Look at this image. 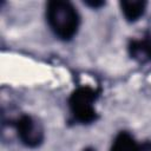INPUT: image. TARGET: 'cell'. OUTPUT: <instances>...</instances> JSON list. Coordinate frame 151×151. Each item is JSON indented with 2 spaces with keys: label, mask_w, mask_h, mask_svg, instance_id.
Listing matches in <instances>:
<instances>
[{
  "label": "cell",
  "mask_w": 151,
  "mask_h": 151,
  "mask_svg": "<svg viewBox=\"0 0 151 151\" xmlns=\"http://www.w3.org/2000/svg\"><path fill=\"white\" fill-rule=\"evenodd\" d=\"M46 22L54 34L61 41H71L79 32L81 17L77 7L66 0H51L45 7Z\"/></svg>",
  "instance_id": "obj_1"
},
{
  "label": "cell",
  "mask_w": 151,
  "mask_h": 151,
  "mask_svg": "<svg viewBox=\"0 0 151 151\" xmlns=\"http://www.w3.org/2000/svg\"><path fill=\"white\" fill-rule=\"evenodd\" d=\"M9 125L14 127L20 143L28 149H37L45 140V130L42 124L35 117L28 113H21L9 120Z\"/></svg>",
  "instance_id": "obj_3"
},
{
  "label": "cell",
  "mask_w": 151,
  "mask_h": 151,
  "mask_svg": "<svg viewBox=\"0 0 151 151\" xmlns=\"http://www.w3.org/2000/svg\"><path fill=\"white\" fill-rule=\"evenodd\" d=\"M81 151H96V149H93L92 146H86V147H84Z\"/></svg>",
  "instance_id": "obj_9"
},
{
  "label": "cell",
  "mask_w": 151,
  "mask_h": 151,
  "mask_svg": "<svg viewBox=\"0 0 151 151\" xmlns=\"http://www.w3.org/2000/svg\"><path fill=\"white\" fill-rule=\"evenodd\" d=\"M139 151H151V140H143L139 143Z\"/></svg>",
  "instance_id": "obj_8"
},
{
  "label": "cell",
  "mask_w": 151,
  "mask_h": 151,
  "mask_svg": "<svg viewBox=\"0 0 151 151\" xmlns=\"http://www.w3.org/2000/svg\"><path fill=\"white\" fill-rule=\"evenodd\" d=\"M127 53L132 60L140 65L151 63V32L140 38H132L127 42Z\"/></svg>",
  "instance_id": "obj_4"
},
{
  "label": "cell",
  "mask_w": 151,
  "mask_h": 151,
  "mask_svg": "<svg viewBox=\"0 0 151 151\" xmlns=\"http://www.w3.org/2000/svg\"><path fill=\"white\" fill-rule=\"evenodd\" d=\"M119 7L123 17L130 24L138 21L146 12L147 2L144 0H122Z\"/></svg>",
  "instance_id": "obj_5"
},
{
  "label": "cell",
  "mask_w": 151,
  "mask_h": 151,
  "mask_svg": "<svg viewBox=\"0 0 151 151\" xmlns=\"http://www.w3.org/2000/svg\"><path fill=\"white\" fill-rule=\"evenodd\" d=\"M101 90L90 85L76 87L67 98V106L72 119L81 125H90L99 119L96 103L100 97Z\"/></svg>",
  "instance_id": "obj_2"
},
{
  "label": "cell",
  "mask_w": 151,
  "mask_h": 151,
  "mask_svg": "<svg viewBox=\"0 0 151 151\" xmlns=\"http://www.w3.org/2000/svg\"><path fill=\"white\" fill-rule=\"evenodd\" d=\"M84 5H86L90 8L99 9L103 6H105V1H103V0H86V1H84Z\"/></svg>",
  "instance_id": "obj_7"
},
{
  "label": "cell",
  "mask_w": 151,
  "mask_h": 151,
  "mask_svg": "<svg viewBox=\"0 0 151 151\" xmlns=\"http://www.w3.org/2000/svg\"><path fill=\"white\" fill-rule=\"evenodd\" d=\"M110 151H139V143L129 131H119L111 143Z\"/></svg>",
  "instance_id": "obj_6"
}]
</instances>
